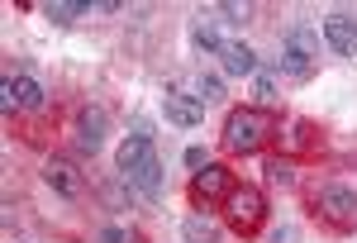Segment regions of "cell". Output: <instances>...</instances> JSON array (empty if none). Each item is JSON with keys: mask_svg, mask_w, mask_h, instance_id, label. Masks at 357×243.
<instances>
[{"mask_svg": "<svg viewBox=\"0 0 357 243\" xmlns=\"http://www.w3.org/2000/svg\"><path fill=\"white\" fill-rule=\"evenodd\" d=\"M314 53H319V34L314 29L296 24L286 38H281V53H276V67L291 72V77H310L314 72Z\"/></svg>", "mask_w": 357, "mask_h": 243, "instance_id": "6da1fadb", "label": "cell"}, {"mask_svg": "<svg viewBox=\"0 0 357 243\" xmlns=\"http://www.w3.org/2000/svg\"><path fill=\"white\" fill-rule=\"evenodd\" d=\"M272 134V124H267V115H257V110H234L229 115V124H224V143L234 148V153H257L262 143Z\"/></svg>", "mask_w": 357, "mask_h": 243, "instance_id": "7a4b0ae2", "label": "cell"}, {"mask_svg": "<svg viewBox=\"0 0 357 243\" xmlns=\"http://www.w3.org/2000/svg\"><path fill=\"white\" fill-rule=\"evenodd\" d=\"M224 215H229V224H234L238 234H252V229L262 224V215H267L262 191L257 186H234V196L224 200Z\"/></svg>", "mask_w": 357, "mask_h": 243, "instance_id": "3957f363", "label": "cell"}, {"mask_svg": "<svg viewBox=\"0 0 357 243\" xmlns=\"http://www.w3.org/2000/svg\"><path fill=\"white\" fill-rule=\"evenodd\" d=\"M319 38H324V43H329L338 57H357V15H348V10H333V15H324Z\"/></svg>", "mask_w": 357, "mask_h": 243, "instance_id": "277c9868", "label": "cell"}, {"mask_svg": "<svg viewBox=\"0 0 357 243\" xmlns=\"http://www.w3.org/2000/svg\"><path fill=\"white\" fill-rule=\"evenodd\" d=\"M234 196V177H229V167H205V172H195L191 177V200L195 205H220Z\"/></svg>", "mask_w": 357, "mask_h": 243, "instance_id": "5b68a950", "label": "cell"}, {"mask_svg": "<svg viewBox=\"0 0 357 243\" xmlns=\"http://www.w3.org/2000/svg\"><path fill=\"white\" fill-rule=\"evenodd\" d=\"M319 215L329 219V224H338V229H348V224H357V191L348 186H324L319 191Z\"/></svg>", "mask_w": 357, "mask_h": 243, "instance_id": "8992f818", "label": "cell"}, {"mask_svg": "<svg viewBox=\"0 0 357 243\" xmlns=\"http://www.w3.org/2000/svg\"><path fill=\"white\" fill-rule=\"evenodd\" d=\"M153 162H158V153H153V138L129 134L124 143H119V177H124V182H134L138 172H148Z\"/></svg>", "mask_w": 357, "mask_h": 243, "instance_id": "52a82bcc", "label": "cell"}, {"mask_svg": "<svg viewBox=\"0 0 357 243\" xmlns=\"http://www.w3.org/2000/svg\"><path fill=\"white\" fill-rule=\"evenodd\" d=\"M0 91H5V96H0L5 115H10L15 105H24V110H38V105H43V86H38L33 77H5V81H0Z\"/></svg>", "mask_w": 357, "mask_h": 243, "instance_id": "ba28073f", "label": "cell"}, {"mask_svg": "<svg viewBox=\"0 0 357 243\" xmlns=\"http://www.w3.org/2000/svg\"><path fill=\"white\" fill-rule=\"evenodd\" d=\"M105 129H110V115L100 105H86L82 115H77V143H82L86 153H96V148L105 143Z\"/></svg>", "mask_w": 357, "mask_h": 243, "instance_id": "9c48e42d", "label": "cell"}, {"mask_svg": "<svg viewBox=\"0 0 357 243\" xmlns=\"http://www.w3.org/2000/svg\"><path fill=\"white\" fill-rule=\"evenodd\" d=\"M162 110H167V119H172V124H181V129H191V124H200V119H205V105L195 101L191 91H167V96H162Z\"/></svg>", "mask_w": 357, "mask_h": 243, "instance_id": "30bf717a", "label": "cell"}, {"mask_svg": "<svg viewBox=\"0 0 357 243\" xmlns=\"http://www.w3.org/2000/svg\"><path fill=\"white\" fill-rule=\"evenodd\" d=\"M43 182H48L57 196H67V200H72V196H82V172H77L67 158H53V162H48V167H43Z\"/></svg>", "mask_w": 357, "mask_h": 243, "instance_id": "8fae6325", "label": "cell"}, {"mask_svg": "<svg viewBox=\"0 0 357 243\" xmlns=\"http://www.w3.org/2000/svg\"><path fill=\"white\" fill-rule=\"evenodd\" d=\"M220 57H224V72L229 77H257V53L248 48L243 38H229Z\"/></svg>", "mask_w": 357, "mask_h": 243, "instance_id": "7c38bea8", "label": "cell"}, {"mask_svg": "<svg viewBox=\"0 0 357 243\" xmlns=\"http://www.w3.org/2000/svg\"><path fill=\"white\" fill-rule=\"evenodd\" d=\"M191 43H195V48H205V53H224L220 29H215V20H205V15H195V24H191Z\"/></svg>", "mask_w": 357, "mask_h": 243, "instance_id": "4fadbf2b", "label": "cell"}, {"mask_svg": "<svg viewBox=\"0 0 357 243\" xmlns=\"http://www.w3.org/2000/svg\"><path fill=\"white\" fill-rule=\"evenodd\" d=\"M181 239H186V243H220V229H215V219L191 215L186 224H181Z\"/></svg>", "mask_w": 357, "mask_h": 243, "instance_id": "5bb4252c", "label": "cell"}, {"mask_svg": "<svg viewBox=\"0 0 357 243\" xmlns=\"http://www.w3.org/2000/svg\"><path fill=\"white\" fill-rule=\"evenodd\" d=\"M43 15H48L53 24H72L77 15H91V5H82V0H48Z\"/></svg>", "mask_w": 357, "mask_h": 243, "instance_id": "9a60e30c", "label": "cell"}, {"mask_svg": "<svg viewBox=\"0 0 357 243\" xmlns=\"http://www.w3.org/2000/svg\"><path fill=\"white\" fill-rule=\"evenodd\" d=\"M252 96H257L262 105H276V101H281V91H276V72H272V67H257V77H252Z\"/></svg>", "mask_w": 357, "mask_h": 243, "instance_id": "2e32d148", "label": "cell"}, {"mask_svg": "<svg viewBox=\"0 0 357 243\" xmlns=\"http://www.w3.org/2000/svg\"><path fill=\"white\" fill-rule=\"evenodd\" d=\"M195 101H200V105H215V101H220L224 96V86H220V77H210V72H200V77H195V91H191Z\"/></svg>", "mask_w": 357, "mask_h": 243, "instance_id": "e0dca14e", "label": "cell"}, {"mask_svg": "<svg viewBox=\"0 0 357 243\" xmlns=\"http://www.w3.org/2000/svg\"><path fill=\"white\" fill-rule=\"evenodd\" d=\"M220 15H224V20H234V24H243L248 15H252V5H238V0H224V5H220Z\"/></svg>", "mask_w": 357, "mask_h": 243, "instance_id": "ac0fdd59", "label": "cell"}, {"mask_svg": "<svg viewBox=\"0 0 357 243\" xmlns=\"http://www.w3.org/2000/svg\"><path fill=\"white\" fill-rule=\"evenodd\" d=\"M96 243H134V229H119V224H110V229H100V239Z\"/></svg>", "mask_w": 357, "mask_h": 243, "instance_id": "d6986e66", "label": "cell"}, {"mask_svg": "<svg viewBox=\"0 0 357 243\" xmlns=\"http://www.w3.org/2000/svg\"><path fill=\"white\" fill-rule=\"evenodd\" d=\"M267 172H272V182H281V186H286V182H296V172H291V162H267Z\"/></svg>", "mask_w": 357, "mask_h": 243, "instance_id": "ffe728a7", "label": "cell"}, {"mask_svg": "<svg viewBox=\"0 0 357 243\" xmlns=\"http://www.w3.org/2000/svg\"><path fill=\"white\" fill-rule=\"evenodd\" d=\"M272 243H301V229L296 224H281V229H272Z\"/></svg>", "mask_w": 357, "mask_h": 243, "instance_id": "44dd1931", "label": "cell"}, {"mask_svg": "<svg viewBox=\"0 0 357 243\" xmlns=\"http://www.w3.org/2000/svg\"><path fill=\"white\" fill-rule=\"evenodd\" d=\"M186 167H195V172H205V167H210V158H205V148H186Z\"/></svg>", "mask_w": 357, "mask_h": 243, "instance_id": "7402d4cb", "label": "cell"}]
</instances>
